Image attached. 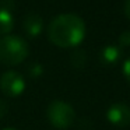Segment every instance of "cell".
Here are the masks:
<instances>
[{"mask_svg": "<svg viewBox=\"0 0 130 130\" xmlns=\"http://www.w3.org/2000/svg\"><path fill=\"white\" fill-rule=\"evenodd\" d=\"M119 56H120V52L116 46H112V45H108L102 49L101 52V57L104 60L105 64H113L119 60Z\"/></svg>", "mask_w": 130, "mask_h": 130, "instance_id": "cell-8", "label": "cell"}, {"mask_svg": "<svg viewBox=\"0 0 130 130\" xmlns=\"http://www.w3.org/2000/svg\"><path fill=\"white\" fill-rule=\"evenodd\" d=\"M14 27L13 14L10 11L0 9V35H9V32Z\"/></svg>", "mask_w": 130, "mask_h": 130, "instance_id": "cell-7", "label": "cell"}, {"mask_svg": "<svg viewBox=\"0 0 130 130\" xmlns=\"http://www.w3.org/2000/svg\"><path fill=\"white\" fill-rule=\"evenodd\" d=\"M29 55V46L17 35H4L0 38V63L6 66H17Z\"/></svg>", "mask_w": 130, "mask_h": 130, "instance_id": "cell-2", "label": "cell"}, {"mask_svg": "<svg viewBox=\"0 0 130 130\" xmlns=\"http://www.w3.org/2000/svg\"><path fill=\"white\" fill-rule=\"evenodd\" d=\"M7 110H9V105H7L6 101H3V99H0V118H4L7 113Z\"/></svg>", "mask_w": 130, "mask_h": 130, "instance_id": "cell-14", "label": "cell"}, {"mask_svg": "<svg viewBox=\"0 0 130 130\" xmlns=\"http://www.w3.org/2000/svg\"><path fill=\"white\" fill-rule=\"evenodd\" d=\"M24 31L29 35V37L35 38L42 32V28H43V20L41 18V15L38 14H28L25 18H24Z\"/></svg>", "mask_w": 130, "mask_h": 130, "instance_id": "cell-6", "label": "cell"}, {"mask_svg": "<svg viewBox=\"0 0 130 130\" xmlns=\"http://www.w3.org/2000/svg\"><path fill=\"white\" fill-rule=\"evenodd\" d=\"M123 11H124V15H126V17L130 20V0H126V2H124Z\"/></svg>", "mask_w": 130, "mask_h": 130, "instance_id": "cell-15", "label": "cell"}, {"mask_svg": "<svg viewBox=\"0 0 130 130\" xmlns=\"http://www.w3.org/2000/svg\"><path fill=\"white\" fill-rule=\"evenodd\" d=\"M14 6H15L14 0H2L0 2V9L6 10V11H10V13L14 10Z\"/></svg>", "mask_w": 130, "mask_h": 130, "instance_id": "cell-10", "label": "cell"}, {"mask_svg": "<svg viewBox=\"0 0 130 130\" xmlns=\"http://www.w3.org/2000/svg\"><path fill=\"white\" fill-rule=\"evenodd\" d=\"M71 63H73L76 67H81L85 63V53L84 51H76L71 55Z\"/></svg>", "mask_w": 130, "mask_h": 130, "instance_id": "cell-9", "label": "cell"}, {"mask_svg": "<svg viewBox=\"0 0 130 130\" xmlns=\"http://www.w3.org/2000/svg\"><path fill=\"white\" fill-rule=\"evenodd\" d=\"M46 116L53 127L59 130H64L73 124L74 119H76V112H74L73 106L67 102L53 101L49 104Z\"/></svg>", "mask_w": 130, "mask_h": 130, "instance_id": "cell-3", "label": "cell"}, {"mask_svg": "<svg viewBox=\"0 0 130 130\" xmlns=\"http://www.w3.org/2000/svg\"><path fill=\"white\" fill-rule=\"evenodd\" d=\"M123 74L126 77V80L130 83V57L123 63Z\"/></svg>", "mask_w": 130, "mask_h": 130, "instance_id": "cell-11", "label": "cell"}, {"mask_svg": "<svg viewBox=\"0 0 130 130\" xmlns=\"http://www.w3.org/2000/svg\"><path fill=\"white\" fill-rule=\"evenodd\" d=\"M29 74H31L32 77H38V76H41L42 74V67H41L39 64H34L31 69H29Z\"/></svg>", "mask_w": 130, "mask_h": 130, "instance_id": "cell-13", "label": "cell"}, {"mask_svg": "<svg viewBox=\"0 0 130 130\" xmlns=\"http://www.w3.org/2000/svg\"><path fill=\"white\" fill-rule=\"evenodd\" d=\"M119 41L123 46H130V32H123L119 38Z\"/></svg>", "mask_w": 130, "mask_h": 130, "instance_id": "cell-12", "label": "cell"}, {"mask_svg": "<svg viewBox=\"0 0 130 130\" xmlns=\"http://www.w3.org/2000/svg\"><path fill=\"white\" fill-rule=\"evenodd\" d=\"M24 88H25V81L23 76L17 71H6L0 77V90L6 96L15 98L23 94Z\"/></svg>", "mask_w": 130, "mask_h": 130, "instance_id": "cell-4", "label": "cell"}, {"mask_svg": "<svg viewBox=\"0 0 130 130\" xmlns=\"http://www.w3.org/2000/svg\"><path fill=\"white\" fill-rule=\"evenodd\" d=\"M85 37V24L77 14H60L51 21L48 27V38L59 48H74L80 45Z\"/></svg>", "mask_w": 130, "mask_h": 130, "instance_id": "cell-1", "label": "cell"}, {"mask_svg": "<svg viewBox=\"0 0 130 130\" xmlns=\"http://www.w3.org/2000/svg\"><path fill=\"white\" fill-rule=\"evenodd\" d=\"M4 130H15V129H4Z\"/></svg>", "mask_w": 130, "mask_h": 130, "instance_id": "cell-16", "label": "cell"}, {"mask_svg": "<svg viewBox=\"0 0 130 130\" xmlns=\"http://www.w3.org/2000/svg\"><path fill=\"white\" fill-rule=\"evenodd\" d=\"M106 118L109 123L115 124L116 127H127L130 126V106L122 102L110 105L106 112Z\"/></svg>", "mask_w": 130, "mask_h": 130, "instance_id": "cell-5", "label": "cell"}]
</instances>
